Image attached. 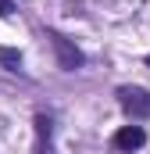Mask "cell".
<instances>
[{
	"mask_svg": "<svg viewBox=\"0 0 150 154\" xmlns=\"http://www.w3.org/2000/svg\"><path fill=\"white\" fill-rule=\"evenodd\" d=\"M143 140H147L143 125H125V129H118V133H114V147H118V151H140V147H143Z\"/></svg>",
	"mask_w": 150,
	"mask_h": 154,
	"instance_id": "cell-3",
	"label": "cell"
},
{
	"mask_svg": "<svg viewBox=\"0 0 150 154\" xmlns=\"http://www.w3.org/2000/svg\"><path fill=\"white\" fill-rule=\"evenodd\" d=\"M147 65H150V57H147Z\"/></svg>",
	"mask_w": 150,
	"mask_h": 154,
	"instance_id": "cell-6",
	"label": "cell"
},
{
	"mask_svg": "<svg viewBox=\"0 0 150 154\" xmlns=\"http://www.w3.org/2000/svg\"><path fill=\"white\" fill-rule=\"evenodd\" d=\"M50 39H54V50H57L61 68H64V72H75V68L82 65V54H79V50H75V47H72L64 36H57V32H50Z\"/></svg>",
	"mask_w": 150,
	"mask_h": 154,
	"instance_id": "cell-2",
	"label": "cell"
},
{
	"mask_svg": "<svg viewBox=\"0 0 150 154\" xmlns=\"http://www.w3.org/2000/svg\"><path fill=\"white\" fill-rule=\"evenodd\" d=\"M0 65H4L7 72H18V68H22V54H18V50H7V47H0Z\"/></svg>",
	"mask_w": 150,
	"mask_h": 154,
	"instance_id": "cell-4",
	"label": "cell"
},
{
	"mask_svg": "<svg viewBox=\"0 0 150 154\" xmlns=\"http://www.w3.org/2000/svg\"><path fill=\"white\" fill-rule=\"evenodd\" d=\"M118 97H122V108H125L132 118H147L150 115V93H147V90L125 86V90H118Z\"/></svg>",
	"mask_w": 150,
	"mask_h": 154,
	"instance_id": "cell-1",
	"label": "cell"
},
{
	"mask_svg": "<svg viewBox=\"0 0 150 154\" xmlns=\"http://www.w3.org/2000/svg\"><path fill=\"white\" fill-rule=\"evenodd\" d=\"M11 11H14V4H11V0H0V18H7Z\"/></svg>",
	"mask_w": 150,
	"mask_h": 154,
	"instance_id": "cell-5",
	"label": "cell"
}]
</instances>
